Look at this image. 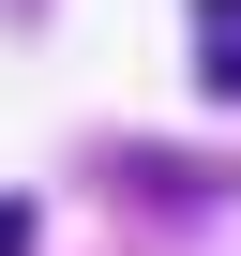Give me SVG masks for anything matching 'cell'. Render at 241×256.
Listing matches in <instances>:
<instances>
[{
	"label": "cell",
	"mask_w": 241,
	"mask_h": 256,
	"mask_svg": "<svg viewBox=\"0 0 241 256\" xmlns=\"http://www.w3.org/2000/svg\"><path fill=\"white\" fill-rule=\"evenodd\" d=\"M196 46H211V60H196V76H211V90H226V106H241V0H196Z\"/></svg>",
	"instance_id": "1"
},
{
	"label": "cell",
	"mask_w": 241,
	"mask_h": 256,
	"mask_svg": "<svg viewBox=\"0 0 241 256\" xmlns=\"http://www.w3.org/2000/svg\"><path fill=\"white\" fill-rule=\"evenodd\" d=\"M30 241H46V211H30V196H0V256H30Z\"/></svg>",
	"instance_id": "2"
}]
</instances>
